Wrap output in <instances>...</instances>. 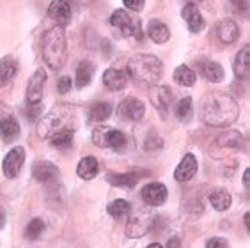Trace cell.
Returning a JSON list of instances; mask_svg holds the SVG:
<instances>
[{
	"label": "cell",
	"mask_w": 250,
	"mask_h": 248,
	"mask_svg": "<svg viewBox=\"0 0 250 248\" xmlns=\"http://www.w3.org/2000/svg\"><path fill=\"white\" fill-rule=\"evenodd\" d=\"M240 106L232 96L224 92H211L204 98L201 105L202 121L213 128H224L238 119Z\"/></svg>",
	"instance_id": "6da1fadb"
},
{
	"label": "cell",
	"mask_w": 250,
	"mask_h": 248,
	"mask_svg": "<svg viewBox=\"0 0 250 248\" xmlns=\"http://www.w3.org/2000/svg\"><path fill=\"white\" fill-rule=\"evenodd\" d=\"M41 53L46 62V66L53 71H61L66 64V53H67V43H66V32L64 27H52L43 34L41 39Z\"/></svg>",
	"instance_id": "7a4b0ae2"
},
{
	"label": "cell",
	"mask_w": 250,
	"mask_h": 248,
	"mask_svg": "<svg viewBox=\"0 0 250 248\" xmlns=\"http://www.w3.org/2000/svg\"><path fill=\"white\" fill-rule=\"evenodd\" d=\"M135 82L144 85H154L164 75V64L149 53H137L128 61V73Z\"/></svg>",
	"instance_id": "3957f363"
},
{
	"label": "cell",
	"mask_w": 250,
	"mask_h": 248,
	"mask_svg": "<svg viewBox=\"0 0 250 248\" xmlns=\"http://www.w3.org/2000/svg\"><path fill=\"white\" fill-rule=\"evenodd\" d=\"M77 129V115L73 106H55L50 114L44 115V119L39 123V133L41 137L48 139L50 135L59 131H75Z\"/></svg>",
	"instance_id": "277c9868"
},
{
	"label": "cell",
	"mask_w": 250,
	"mask_h": 248,
	"mask_svg": "<svg viewBox=\"0 0 250 248\" xmlns=\"http://www.w3.org/2000/svg\"><path fill=\"white\" fill-rule=\"evenodd\" d=\"M92 142L100 147H110L114 151H125L126 147L125 133H121L119 129L105 128V126H98L92 131Z\"/></svg>",
	"instance_id": "5b68a950"
},
{
	"label": "cell",
	"mask_w": 250,
	"mask_h": 248,
	"mask_svg": "<svg viewBox=\"0 0 250 248\" xmlns=\"http://www.w3.org/2000/svg\"><path fill=\"white\" fill-rule=\"evenodd\" d=\"M110 25L121 29L123 36L126 38H131L135 36L137 39L142 38V29H140V20L133 15H128L126 11L123 9H117L114 11V15L110 16Z\"/></svg>",
	"instance_id": "8992f818"
},
{
	"label": "cell",
	"mask_w": 250,
	"mask_h": 248,
	"mask_svg": "<svg viewBox=\"0 0 250 248\" xmlns=\"http://www.w3.org/2000/svg\"><path fill=\"white\" fill-rule=\"evenodd\" d=\"M25 163V149L23 147H13L7 153V156L4 158V162H2V170H4V176L13 179L20 174L21 167H23Z\"/></svg>",
	"instance_id": "52a82bcc"
},
{
	"label": "cell",
	"mask_w": 250,
	"mask_h": 248,
	"mask_svg": "<svg viewBox=\"0 0 250 248\" xmlns=\"http://www.w3.org/2000/svg\"><path fill=\"white\" fill-rule=\"evenodd\" d=\"M44 82H46V71L39 67V69H36V73H34L32 77H30L29 85H27V103H29V106L41 103Z\"/></svg>",
	"instance_id": "ba28073f"
},
{
	"label": "cell",
	"mask_w": 250,
	"mask_h": 248,
	"mask_svg": "<svg viewBox=\"0 0 250 248\" xmlns=\"http://www.w3.org/2000/svg\"><path fill=\"white\" fill-rule=\"evenodd\" d=\"M140 195H142V199H144L146 204L149 206H162L165 201H167V186L164 185V183H149V185H146L144 188H142V191H140Z\"/></svg>",
	"instance_id": "9c48e42d"
},
{
	"label": "cell",
	"mask_w": 250,
	"mask_h": 248,
	"mask_svg": "<svg viewBox=\"0 0 250 248\" xmlns=\"http://www.w3.org/2000/svg\"><path fill=\"white\" fill-rule=\"evenodd\" d=\"M119 115L126 121H140L146 114V106L144 103L137 98H126L123 100V103L117 108Z\"/></svg>",
	"instance_id": "30bf717a"
},
{
	"label": "cell",
	"mask_w": 250,
	"mask_h": 248,
	"mask_svg": "<svg viewBox=\"0 0 250 248\" xmlns=\"http://www.w3.org/2000/svg\"><path fill=\"white\" fill-rule=\"evenodd\" d=\"M32 176L36 177L39 183L52 185V183H55L59 179V168L50 162H38V163H34Z\"/></svg>",
	"instance_id": "8fae6325"
},
{
	"label": "cell",
	"mask_w": 250,
	"mask_h": 248,
	"mask_svg": "<svg viewBox=\"0 0 250 248\" xmlns=\"http://www.w3.org/2000/svg\"><path fill=\"white\" fill-rule=\"evenodd\" d=\"M215 32H217V38L220 39V43L224 44H231L234 41H238L240 38V27L232 21V20H222L215 25Z\"/></svg>",
	"instance_id": "7c38bea8"
},
{
	"label": "cell",
	"mask_w": 250,
	"mask_h": 248,
	"mask_svg": "<svg viewBox=\"0 0 250 248\" xmlns=\"http://www.w3.org/2000/svg\"><path fill=\"white\" fill-rule=\"evenodd\" d=\"M172 100H174V94L167 85H158L151 91V103L162 112L164 117L168 112V106L172 105Z\"/></svg>",
	"instance_id": "4fadbf2b"
},
{
	"label": "cell",
	"mask_w": 250,
	"mask_h": 248,
	"mask_svg": "<svg viewBox=\"0 0 250 248\" xmlns=\"http://www.w3.org/2000/svg\"><path fill=\"white\" fill-rule=\"evenodd\" d=\"M48 16L53 21H57L59 27H66L71 21V5L64 0H53L48 7Z\"/></svg>",
	"instance_id": "5bb4252c"
},
{
	"label": "cell",
	"mask_w": 250,
	"mask_h": 248,
	"mask_svg": "<svg viewBox=\"0 0 250 248\" xmlns=\"http://www.w3.org/2000/svg\"><path fill=\"white\" fill-rule=\"evenodd\" d=\"M103 83L108 91L117 92L123 91L126 85H128V75L126 71H121V69H116V67H110L103 73Z\"/></svg>",
	"instance_id": "9a60e30c"
},
{
	"label": "cell",
	"mask_w": 250,
	"mask_h": 248,
	"mask_svg": "<svg viewBox=\"0 0 250 248\" xmlns=\"http://www.w3.org/2000/svg\"><path fill=\"white\" fill-rule=\"evenodd\" d=\"M20 135V124L18 121L9 114V112H2L0 110V137L5 142L15 140Z\"/></svg>",
	"instance_id": "2e32d148"
},
{
	"label": "cell",
	"mask_w": 250,
	"mask_h": 248,
	"mask_svg": "<svg viewBox=\"0 0 250 248\" xmlns=\"http://www.w3.org/2000/svg\"><path fill=\"white\" fill-rule=\"evenodd\" d=\"M195 172H197V160L193 154H187L178 165V168L174 170V179L179 183H187L195 176Z\"/></svg>",
	"instance_id": "e0dca14e"
},
{
	"label": "cell",
	"mask_w": 250,
	"mask_h": 248,
	"mask_svg": "<svg viewBox=\"0 0 250 248\" xmlns=\"http://www.w3.org/2000/svg\"><path fill=\"white\" fill-rule=\"evenodd\" d=\"M197 69L201 71V75L206 80L213 82V83H218V82L224 80V69L218 62L208 61V59H202V61H197Z\"/></svg>",
	"instance_id": "ac0fdd59"
},
{
	"label": "cell",
	"mask_w": 250,
	"mask_h": 248,
	"mask_svg": "<svg viewBox=\"0 0 250 248\" xmlns=\"http://www.w3.org/2000/svg\"><path fill=\"white\" fill-rule=\"evenodd\" d=\"M181 15H183V20L188 23V29L192 32H201L204 29V18H202L197 5L187 4L181 11Z\"/></svg>",
	"instance_id": "d6986e66"
},
{
	"label": "cell",
	"mask_w": 250,
	"mask_h": 248,
	"mask_svg": "<svg viewBox=\"0 0 250 248\" xmlns=\"http://www.w3.org/2000/svg\"><path fill=\"white\" fill-rule=\"evenodd\" d=\"M249 61H250V48L243 46L240 50V53L236 55L234 62H232V69H234V75L238 80H247L249 78V73H250Z\"/></svg>",
	"instance_id": "ffe728a7"
},
{
	"label": "cell",
	"mask_w": 250,
	"mask_h": 248,
	"mask_svg": "<svg viewBox=\"0 0 250 248\" xmlns=\"http://www.w3.org/2000/svg\"><path fill=\"white\" fill-rule=\"evenodd\" d=\"M147 34H149L151 41L156 43V44L167 43L168 38H170V30H168V27L164 23V21H160V20H153V21H149Z\"/></svg>",
	"instance_id": "44dd1931"
},
{
	"label": "cell",
	"mask_w": 250,
	"mask_h": 248,
	"mask_svg": "<svg viewBox=\"0 0 250 248\" xmlns=\"http://www.w3.org/2000/svg\"><path fill=\"white\" fill-rule=\"evenodd\" d=\"M142 176H144L142 172L131 170V172H125V174H110L108 181L114 186H119V188H133Z\"/></svg>",
	"instance_id": "7402d4cb"
},
{
	"label": "cell",
	"mask_w": 250,
	"mask_h": 248,
	"mask_svg": "<svg viewBox=\"0 0 250 248\" xmlns=\"http://www.w3.org/2000/svg\"><path fill=\"white\" fill-rule=\"evenodd\" d=\"M77 172H78V176L82 177V179H85V181L94 179V177L98 176V172H100V163H98L96 158L85 156L80 160V163H78Z\"/></svg>",
	"instance_id": "603a6c76"
},
{
	"label": "cell",
	"mask_w": 250,
	"mask_h": 248,
	"mask_svg": "<svg viewBox=\"0 0 250 248\" xmlns=\"http://www.w3.org/2000/svg\"><path fill=\"white\" fill-rule=\"evenodd\" d=\"M18 64L13 57H4L0 61V87H5L16 77Z\"/></svg>",
	"instance_id": "cb8c5ba5"
},
{
	"label": "cell",
	"mask_w": 250,
	"mask_h": 248,
	"mask_svg": "<svg viewBox=\"0 0 250 248\" xmlns=\"http://www.w3.org/2000/svg\"><path fill=\"white\" fill-rule=\"evenodd\" d=\"M92 77H94V66H92L91 62H80L77 67V87L78 89H83L91 83Z\"/></svg>",
	"instance_id": "d4e9b609"
},
{
	"label": "cell",
	"mask_w": 250,
	"mask_h": 248,
	"mask_svg": "<svg viewBox=\"0 0 250 248\" xmlns=\"http://www.w3.org/2000/svg\"><path fill=\"white\" fill-rule=\"evenodd\" d=\"M174 80L178 82L179 85L192 87L193 83H195V80H197V75H195V71H193L192 67H188L183 64V66L176 67V71H174Z\"/></svg>",
	"instance_id": "484cf974"
},
{
	"label": "cell",
	"mask_w": 250,
	"mask_h": 248,
	"mask_svg": "<svg viewBox=\"0 0 250 248\" xmlns=\"http://www.w3.org/2000/svg\"><path fill=\"white\" fill-rule=\"evenodd\" d=\"M209 202H211V206L217 211H226L231 207L232 197H231V193L226 190H215L211 195H209Z\"/></svg>",
	"instance_id": "4316f807"
},
{
	"label": "cell",
	"mask_w": 250,
	"mask_h": 248,
	"mask_svg": "<svg viewBox=\"0 0 250 248\" xmlns=\"http://www.w3.org/2000/svg\"><path fill=\"white\" fill-rule=\"evenodd\" d=\"M112 114V105L110 103H96V105H92L91 110H89V121L92 123H103L110 117Z\"/></svg>",
	"instance_id": "83f0119b"
},
{
	"label": "cell",
	"mask_w": 250,
	"mask_h": 248,
	"mask_svg": "<svg viewBox=\"0 0 250 248\" xmlns=\"http://www.w3.org/2000/svg\"><path fill=\"white\" fill-rule=\"evenodd\" d=\"M130 211H131L130 202L123 201V199H117V201L110 202V204L106 206V213H108L112 218H123V216H126Z\"/></svg>",
	"instance_id": "f1b7e54d"
},
{
	"label": "cell",
	"mask_w": 250,
	"mask_h": 248,
	"mask_svg": "<svg viewBox=\"0 0 250 248\" xmlns=\"http://www.w3.org/2000/svg\"><path fill=\"white\" fill-rule=\"evenodd\" d=\"M73 133H75V131H59V133L50 135L48 140L53 147H59V149L69 147L73 142Z\"/></svg>",
	"instance_id": "f546056e"
},
{
	"label": "cell",
	"mask_w": 250,
	"mask_h": 248,
	"mask_svg": "<svg viewBox=\"0 0 250 248\" xmlns=\"http://www.w3.org/2000/svg\"><path fill=\"white\" fill-rule=\"evenodd\" d=\"M218 145H224V147H241L243 144V137H241L238 131H226V133L218 137Z\"/></svg>",
	"instance_id": "4dcf8cb0"
},
{
	"label": "cell",
	"mask_w": 250,
	"mask_h": 248,
	"mask_svg": "<svg viewBox=\"0 0 250 248\" xmlns=\"http://www.w3.org/2000/svg\"><path fill=\"white\" fill-rule=\"evenodd\" d=\"M176 117L179 121H188L192 117V98H183L181 101H178V105L174 108Z\"/></svg>",
	"instance_id": "1f68e13d"
},
{
	"label": "cell",
	"mask_w": 250,
	"mask_h": 248,
	"mask_svg": "<svg viewBox=\"0 0 250 248\" xmlns=\"http://www.w3.org/2000/svg\"><path fill=\"white\" fill-rule=\"evenodd\" d=\"M147 230H149V225L140 224L139 218H131L128 227H126V234H128L130 238H140V236H144Z\"/></svg>",
	"instance_id": "d6a6232c"
},
{
	"label": "cell",
	"mask_w": 250,
	"mask_h": 248,
	"mask_svg": "<svg viewBox=\"0 0 250 248\" xmlns=\"http://www.w3.org/2000/svg\"><path fill=\"white\" fill-rule=\"evenodd\" d=\"M43 230H44V222L43 220L36 218L27 225V229H25V238L30 239V241H36V239L43 234Z\"/></svg>",
	"instance_id": "836d02e7"
},
{
	"label": "cell",
	"mask_w": 250,
	"mask_h": 248,
	"mask_svg": "<svg viewBox=\"0 0 250 248\" xmlns=\"http://www.w3.org/2000/svg\"><path fill=\"white\" fill-rule=\"evenodd\" d=\"M69 89H71V78L66 77V75L59 78V82H57V91H59V94H67V92H69Z\"/></svg>",
	"instance_id": "e575fe53"
},
{
	"label": "cell",
	"mask_w": 250,
	"mask_h": 248,
	"mask_svg": "<svg viewBox=\"0 0 250 248\" xmlns=\"http://www.w3.org/2000/svg\"><path fill=\"white\" fill-rule=\"evenodd\" d=\"M123 2H125V5L128 9L135 11V13L142 11V7H144V0H123Z\"/></svg>",
	"instance_id": "d590c367"
},
{
	"label": "cell",
	"mask_w": 250,
	"mask_h": 248,
	"mask_svg": "<svg viewBox=\"0 0 250 248\" xmlns=\"http://www.w3.org/2000/svg\"><path fill=\"white\" fill-rule=\"evenodd\" d=\"M206 248H229V245L224 238H211L206 243Z\"/></svg>",
	"instance_id": "8d00e7d4"
},
{
	"label": "cell",
	"mask_w": 250,
	"mask_h": 248,
	"mask_svg": "<svg viewBox=\"0 0 250 248\" xmlns=\"http://www.w3.org/2000/svg\"><path fill=\"white\" fill-rule=\"evenodd\" d=\"M231 2L241 13V16H247V13H249V0H231Z\"/></svg>",
	"instance_id": "74e56055"
},
{
	"label": "cell",
	"mask_w": 250,
	"mask_h": 248,
	"mask_svg": "<svg viewBox=\"0 0 250 248\" xmlns=\"http://www.w3.org/2000/svg\"><path fill=\"white\" fill-rule=\"evenodd\" d=\"M41 114V103L39 105H34V106H29V119L30 121H36Z\"/></svg>",
	"instance_id": "f35d334b"
},
{
	"label": "cell",
	"mask_w": 250,
	"mask_h": 248,
	"mask_svg": "<svg viewBox=\"0 0 250 248\" xmlns=\"http://www.w3.org/2000/svg\"><path fill=\"white\" fill-rule=\"evenodd\" d=\"M164 248H181V241H179V238H176V236H174V238L168 239L167 245H165Z\"/></svg>",
	"instance_id": "ab89813d"
},
{
	"label": "cell",
	"mask_w": 250,
	"mask_h": 248,
	"mask_svg": "<svg viewBox=\"0 0 250 248\" xmlns=\"http://www.w3.org/2000/svg\"><path fill=\"white\" fill-rule=\"evenodd\" d=\"M190 4L193 5H202V7H211V0H190Z\"/></svg>",
	"instance_id": "60d3db41"
},
{
	"label": "cell",
	"mask_w": 250,
	"mask_h": 248,
	"mask_svg": "<svg viewBox=\"0 0 250 248\" xmlns=\"http://www.w3.org/2000/svg\"><path fill=\"white\" fill-rule=\"evenodd\" d=\"M243 185H245V188H249V185H250V168H247L245 174H243Z\"/></svg>",
	"instance_id": "b9f144b4"
},
{
	"label": "cell",
	"mask_w": 250,
	"mask_h": 248,
	"mask_svg": "<svg viewBox=\"0 0 250 248\" xmlns=\"http://www.w3.org/2000/svg\"><path fill=\"white\" fill-rule=\"evenodd\" d=\"M4 224H5V213L0 209V227H4Z\"/></svg>",
	"instance_id": "7bdbcfd3"
},
{
	"label": "cell",
	"mask_w": 250,
	"mask_h": 248,
	"mask_svg": "<svg viewBox=\"0 0 250 248\" xmlns=\"http://www.w3.org/2000/svg\"><path fill=\"white\" fill-rule=\"evenodd\" d=\"M245 225H247V229H249V225H250V215L249 213H245Z\"/></svg>",
	"instance_id": "ee69618b"
},
{
	"label": "cell",
	"mask_w": 250,
	"mask_h": 248,
	"mask_svg": "<svg viewBox=\"0 0 250 248\" xmlns=\"http://www.w3.org/2000/svg\"><path fill=\"white\" fill-rule=\"evenodd\" d=\"M147 248H164V247H162L160 243H153V245H149Z\"/></svg>",
	"instance_id": "f6af8a7d"
},
{
	"label": "cell",
	"mask_w": 250,
	"mask_h": 248,
	"mask_svg": "<svg viewBox=\"0 0 250 248\" xmlns=\"http://www.w3.org/2000/svg\"><path fill=\"white\" fill-rule=\"evenodd\" d=\"M64 2H66V4H71V2H73V0H64Z\"/></svg>",
	"instance_id": "bcb514c9"
}]
</instances>
